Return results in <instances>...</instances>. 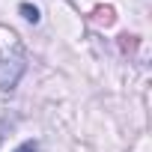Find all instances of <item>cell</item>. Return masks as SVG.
I'll list each match as a JSON object with an SVG mask.
<instances>
[{
    "instance_id": "7a4b0ae2",
    "label": "cell",
    "mask_w": 152,
    "mask_h": 152,
    "mask_svg": "<svg viewBox=\"0 0 152 152\" xmlns=\"http://www.w3.org/2000/svg\"><path fill=\"white\" fill-rule=\"evenodd\" d=\"M21 15H24L30 24H36V21H39V9H36V6H30V3H21Z\"/></svg>"
},
{
    "instance_id": "3957f363",
    "label": "cell",
    "mask_w": 152,
    "mask_h": 152,
    "mask_svg": "<svg viewBox=\"0 0 152 152\" xmlns=\"http://www.w3.org/2000/svg\"><path fill=\"white\" fill-rule=\"evenodd\" d=\"M15 152H39V146H36V140H24Z\"/></svg>"
},
{
    "instance_id": "6da1fadb",
    "label": "cell",
    "mask_w": 152,
    "mask_h": 152,
    "mask_svg": "<svg viewBox=\"0 0 152 152\" xmlns=\"http://www.w3.org/2000/svg\"><path fill=\"white\" fill-rule=\"evenodd\" d=\"M27 63H24V51H12L9 57L0 60V90H15L21 75H24Z\"/></svg>"
}]
</instances>
